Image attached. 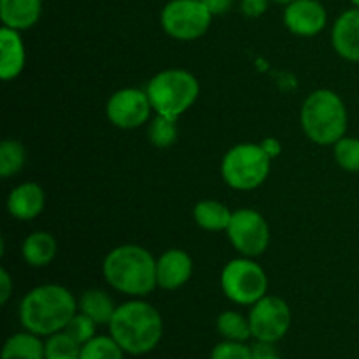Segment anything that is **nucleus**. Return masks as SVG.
<instances>
[{
  "mask_svg": "<svg viewBox=\"0 0 359 359\" xmlns=\"http://www.w3.org/2000/svg\"><path fill=\"white\" fill-rule=\"evenodd\" d=\"M160 23L168 37L189 42L207 34L212 14L202 0H170L161 9Z\"/></svg>",
  "mask_w": 359,
  "mask_h": 359,
  "instance_id": "obj_8",
  "label": "nucleus"
},
{
  "mask_svg": "<svg viewBox=\"0 0 359 359\" xmlns=\"http://www.w3.org/2000/svg\"><path fill=\"white\" fill-rule=\"evenodd\" d=\"M153 105L146 90L123 88L111 95L105 105L109 123L121 130H135L151 119Z\"/></svg>",
  "mask_w": 359,
  "mask_h": 359,
  "instance_id": "obj_11",
  "label": "nucleus"
},
{
  "mask_svg": "<svg viewBox=\"0 0 359 359\" xmlns=\"http://www.w3.org/2000/svg\"><path fill=\"white\" fill-rule=\"evenodd\" d=\"M272 158L262 144H237L221 161V175L230 188L251 191L262 186L270 174Z\"/></svg>",
  "mask_w": 359,
  "mask_h": 359,
  "instance_id": "obj_6",
  "label": "nucleus"
},
{
  "mask_svg": "<svg viewBox=\"0 0 359 359\" xmlns=\"http://www.w3.org/2000/svg\"><path fill=\"white\" fill-rule=\"evenodd\" d=\"M262 146H263V149H265L266 153H269L270 158H276L277 154L280 153V144H279V140H276V139L263 140Z\"/></svg>",
  "mask_w": 359,
  "mask_h": 359,
  "instance_id": "obj_34",
  "label": "nucleus"
},
{
  "mask_svg": "<svg viewBox=\"0 0 359 359\" xmlns=\"http://www.w3.org/2000/svg\"><path fill=\"white\" fill-rule=\"evenodd\" d=\"M333 156L340 168L347 172H359V139L356 137H342L333 146Z\"/></svg>",
  "mask_w": 359,
  "mask_h": 359,
  "instance_id": "obj_27",
  "label": "nucleus"
},
{
  "mask_svg": "<svg viewBox=\"0 0 359 359\" xmlns=\"http://www.w3.org/2000/svg\"><path fill=\"white\" fill-rule=\"evenodd\" d=\"M13 290H14V284H13V279H11L9 272H7L6 269L0 270V304L6 305L7 300L11 298V294H13Z\"/></svg>",
  "mask_w": 359,
  "mask_h": 359,
  "instance_id": "obj_32",
  "label": "nucleus"
},
{
  "mask_svg": "<svg viewBox=\"0 0 359 359\" xmlns=\"http://www.w3.org/2000/svg\"><path fill=\"white\" fill-rule=\"evenodd\" d=\"M231 214L233 212L217 200H202L193 207L195 223L205 231H226Z\"/></svg>",
  "mask_w": 359,
  "mask_h": 359,
  "instance_id": "obj_21",
  "label": "nucleus"
},
{
  "mask_svg": "<svg viewBox=\"0 0 359 359\" xmlns=\"http://www.w3.org/2000/svg\"><path fill=\"white\" fill-rule=\"evenodd\" d=\"M109 335L130 356H144L158 347L163 337V319L154 305L144 300H130L118 305Z\"/></svg>",
  "mask_w": 359,
  "mask_h": 359,
  "instance_id": "obj_2",
  "label": "nucleus"
},
{
  "mask_svg": "<svg viewBox=\"0 0 359 359\" xmlns=\"http://www.w3.org/2000/svg\"><path fill=\"white\" fill-rule=\"evenodd\" d=\"M25 161H27V149L23 144L14 139L2 140L0 144V175L4 179L13 177L18 172H21Z\"/></svg>",
  "mask_w": 359,
  "mask_h": 359,
  "instance_id": "obj_23",
  "label": "nucleus"
},
{
  "mask_svg": "<svg viewBox=\"0 0 359 359\" xmlns=\"http://www.w3.org/2000/svg\"><path fill=\"white\" fill-rule=\"evenodd\" d=\"M97 323L93 319H90L88 316H84L83 312L77 311V314L70 319V323L67 325V328L63 332L69 333L77 344L84 346V344L90 342L91 339L97 337Z\"/></svg>",
  "mask_w": 359,
  "mask_h": 359,
  "instance_id": "obj_28",
  "label": "nucleus"
},
{
  "mask_svg": "<svg viewBox=\"0 0 359 359\" xmlns=\"http://www.w3.org/2000/svg\"><path fill=\"white\" fill-rule=\"evenodd\" d=\"M351 4H354V7H359V0H351Z\"/></svg>",
  "mask_w": 359,
  "mask_h": 359,
  "instance_id": "obj_36",
  "label": "nucleus"
},
{
  "mask_svg": "<svg viewBox=\"0 0 359 359\" xmlns=\"http://www.w3.org/2000/svg\"><path fill=\"white\" fill-rule=\"evenodd\" d=\"M217 333L223 337V340H233V342H248L252 339L251 325L249 318H244L242 314L235 311H224L217 316L216 321Z\"/></svg>",
  "mask_w": 359,
  "mask_h": 359,
  "instance_id": "obj_22",
  "label": "nucleus"
},
{
  "mask_svg": "<svg viewBox=\"0 0 359 359\" xmlns=\"http://www.w3.org/2000/svg\"><path fill=\"white\" fill-rule=\"evenodd\" d=\"M125 354L111 335H97L81 349V359H125Z\"/></svg>",
  "mask_w": 359,
  "mask_h": 359,
  "instance_id": "obj_25",
  "label": "nucleus"
},
{
  "mask_svg": "<svg viewBox=\"0 0 359 359\" xmlns=\"http://www.w3.org/2000/svg\"><path fill=\"white\" fill-rule=\"evenodd\" d=\"M177 119L165 118V116H158L154 119H151L149 126H147V137H149V142L153 146L165 149V147H170L172 144L177 140Z\"/></svg>",
  "mask_w": 359,
  "mask_h": 359,
  "instance_id": "obj_26",
  "label": "nucleus"
},
{
  "mask_svg": "<svg viewBox=\"0 0 359 359\" xmlns=\"http://www.w3.org/2000/svg\"><path fill=\"white\" fill-rule=\"evenodd\" d=\"M276 344L256 342L252 347V359H283L276 351Z\"/></svg>",
  "mask_w": 359,
  "mask_h": 359,
  "instance_id": "obj_31",
  "label": "nucleus"
},
{
  "mask_svg": "<svg viewBox=\"0 0 359 359\" xmlns=\"http://www.w3.org/2000/svg\"><path fill=\"white\" fill-rule=\"evenodd\" d=\"M77 309H79V312H83L84 316L93 319L98 326H109L118 305L114 304V300H112V297L107 291L88 290L84 291V293L81 294L79 300H77Z\"/></svg>",
  "mask_w": 359,
  "mask_h": 359,
  "instance_id": "obj_19",
  "label": "nucleus"
},
{
  "mask_svg": "<svg viewBox=\"0 0 359 359\" xmlns=\"http://www.w3.org/2000/svg\"><path fill=\"white\" fill-rule=\"evenodd\" d=\"M58 252L56 238L48 231H34L21 244V256L25 263L35 269L48 266Z\"/></svg>",
  "mask_w": 359,
  "mask_h": 359,
  "instance_id": "obj_18",
  "label": "nucleus"
},
{
  "mask_svg": "<svg viewBox=\"0 0 359 359\" xmlns=\"http://www.w3.org/2000/svg\"><path fill=\"white\" fill-rule=\"evenodd\" d=\"M46 193L37 182H23L7 196V212L20 221L35 219L44 210Z\"/></svg>",
  "mask_w": 359,
  "mask_h": 359,
  "instance_id": "obj_15",
  "label": "nucleus"
},
{
  "mask_svg": "<svg viewBox=\"0 0 359 359\" xmlns=\"http://www.w3.org/2000/svg\"><path fill=\"white\" fill-rule=\"evenodd\" d=\"M156 262L146 248L137 244L118 245L104 259L102 272L112 290L128 297H147L158 287Z\"/></svg>",
  "mask_w": 359,
  "mask_h": 359,
  "instance_id": "obj_3",
  "label": "nucleus"
},
{
  "mask_svg": "<svg viewBox=\"0 0 359 359\" xmlns=\"http://www.w3.org/2000/svg\"><path fill=\"white\" fill-rule=\"evenodd\" d=\"M77 300L60 284H42L23 297L20 304V323L23 330L39 337L63 332L77 314Z\"/></svg>",
  "mask_w": 359,
  "mask_h": 359,
  "instance_id": "obj_1",
  "label": "nucleus"
},
{
  "mask_svg": "<svg viewBox=\"0 0 359 359\" xmlns=\"http://www.w3.org/2000/svg\"><path fill=\"white\" fill-rule=\"evenodd\" d=\"M272 2L283 4V6H287V4H291V2H293V0H272Z\"/></svg>",
  "mask_w": 359,
  "mask_h": 359,
  "instance_id": "obj_35",
  "label": "nucleus"
},
{
  "mask_svg": "<svg viewBox=\"0 0 359 359\" xmlns=\"http://www.w3.org/2000/svg\"><path fill=\"white\" fill-rule=\"evenodd\" d=\"M248 318L256 342L277 344L291 328V309L279 297H263L251 305Z\"/></svg>",
  "mask_w": 359,
  "mask_h": 359,
  "instance_id": "obj_10",
  "label": "nucleus"
},
{
  "mask_svg": "<svg viewBox=\"0 0 359 359\" xmlns=\"http://www.w3.org/2000/svg\"><path fill=\"white\" fill-rule=\"evenodd\" d=\"M158 287L175 291L184 286L193 276V259L182 249H168L156 262Z\"/></svg>",
  "mask_w": 359,
  "mask_h": 359,
  "instance_id": "obj_13",
  "label": "nucleus"
},
{
  "mask_svg": "<svg viewBox=\"0 0 359 359\" xmlns=\"http://www.w3.org/2000/svg\"><path fill=\"white\" fill-rule=\"evenodd\" d=\"M27 51L20 32L2 27L0 30V77L4 81L16 79L25 69Z\"/></svg>",
  "mask_w": 359,
  "mask_h": 359,
  "instance_id": "obj_16",
  "label": "nucleus"
},
{
  "mask_svg": "<svg viewBox=\"0 0 359 359\" xmlns=\"http://www.w3.org/2000/svg\"><path fill=\"white\" fill-rule=\"evenodd\" d=\"M0 359H46L42 337L27 330L14 333L4 344Z\"/></svg>",
  "mask_w": 359,
  "mask_h": 359,
  "instance_id": "obj_20",
  "label": "nucleus"
},
{
  "mask_svg": "<svg viewBox=\"0 0 359 359\" xmlns=\"http://www.w3.org/2000/svg\"><path fill=\"white\" fill-rule=\"evenodd\" d=\"M221 290L237 305H255L266 297L269 277L252 258H237L226 263L221 272Z\"/></svg>",
  "mask_w": 359,
  "mask_h": 359,
  "instance_id": "obj_7",
  "label": "nucleus"
},
{
  "mask_svg": "<svg viewBox=\"0 0 359 359\" xmlns=\"http://www.w3.org/2000/svg\"><path fill=\"white\" fill-rule=\"evenodd\" d=\"M328 21V13L319 0H293L284 9V25L300 37L321 34Z\"/></svg>",
  "mask_w": 359,
  "mask_h": 359,
  "instance_id": "obj_12",
  "label": "nucleus"
},
{
  "mask_svg": "<svg viewBox=\"0 0 359 359\" xmlns=\"http://www.w3.org/2000/svg\"><path fill=\"white\" fill-rule=\"evenodd\" d=\"M81 349L83 346L77 344L67 332L46 337V359H81Z\"/></svg>",
  "mask_w": 359,
  "mask_h": 359,
  "instance_id": "obj_24",
  "label": "nucleus"
},
{
  "mask_svg": "<svg viewBox=\"0 0 359 359\" xmlns=\"http://www.w3.org/2000/svg\"><path fill=\"white\" fill-rule=\"evenodd\" d=\"M146 91L158 116L179 119L198 98L200 83L188 70L168 69L158 72L147 83Z\"/></svg>",
  "mask_w": 359,
  "mask_h": 359,
  "instance_id": "obj_5",
  "label": "nucleus"
},
{
  "mask_svg": "<svg viewBox=\"0 0 359 359\" xmlns=\"http://www.w3.org/2000/svg\"><path fill=\"white\" fill-rule=\"evenodd\" d=\"M202 2L210 11L212 16L228 13L231 9V6H233V0H202Z\"/></svg>",
  "mask_w": 359,
  "mask_h": 359,
  "instance_id": "obj_33",
  "label": "nucleus"
},
{
  "mask_svg": "<svg viewBox=\"0 0 359 359\" xmlns=\"http://www.w3.org/2000/svg\"><path fill=\"white\" fill-rule=\"evenodd\" d=\"M270 0H241V11L248 18H259L269 9Z\"/></svg>",
  "mask_w": 359,
  "mask_h": 359,
  "instance_id": "obj_30",
  "label": "nucleus"
},
{
  "mask_svg": "<svg viewBox=\"0 0 359 359\" xmlns=\"http://www.w3.org/2000/svg\"><path fill=\"white\" fill-rule=\"evenodd\" d=\"M209 359H252V347L248 342L223 340L214 346Z\"/></svg>",
  "mask_w": 359,
  "mask_h": 359,
  "instance_id": "obj_29",
  "label": "nucleus"
},
{
  "mask_svg": "<svg viewBox=\"0 0 359 359\" xmlns=\"http://www.w3.org/2000/svg\"><path fill=\"white\" fill-rule=\"evenodd\" d=\"M41 14L42 0H0V20L13 30H28L37 25Z\"/></svg>",
  "mask_w": 359,
  "mask_h": 359,
  "instance_id": "obj_17",
  "label": "nucleus"
},
{
  "mask_svg": "<svg viewBox=\"0 0 359 359\" xmlns=\"http://www.w3.org/2000/svg\"><path fill=\"white\" fill-rule=\"evenodd\" d=\"M228 238L235 251L245 258L262 256L269 249L270 228L265 217L252 209H238L231 214L226 228Z\"/></svg>",
  "mask_w": 359,
  "mask_h": 359,
  "instance_id": "obj_9",
  "label": "nucleus"
},
{
  "mask_svg": "<svg viewBox=\"0 0 359 359\" xmlns=\"http://www.w3.org/2000/svg\"><path fill=\"white\" fill-rule=\"evenodd\" d=\"M332 44L344 60L359 62V7H353L337 18L332 28Z\"/></svg>",
  "mask_w": 359,
  "mask_h": 359,
  "instance_id": "obj_14",
  "label": "nucleus"
},
{
  "mask_svg": "<svg viewBox=\"0 0 359 359\" xmlns=\"http://www.w3.org/2000/svg\"><path fill=\"white\" fill-rule=\"evenodd\" d=\"M300 121L309 140L319 146H335L346 137L349 116L340 95L321 88L305 98Z\"/></svg>",
  "mask_w": 359,
  "mask_h": 359,
  "instance_id": "obj_4",
  "label": "nucleus"
}]
</instances>
